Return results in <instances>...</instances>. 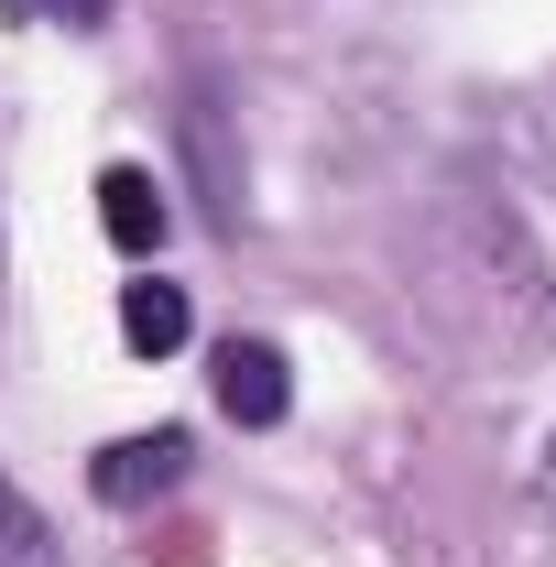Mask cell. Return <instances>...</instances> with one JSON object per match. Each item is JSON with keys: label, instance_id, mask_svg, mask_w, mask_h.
Returning <instances> with one entry per match:
<instances>
[{"label": "cell", "instance_id": "obj_1", "mask_svg": "<svg viewBox=\"0 0 556 567\" xmlns=\"http://www.w3.org/2000/svg\"><path fill=\"white\" fill-rule=\"evenodd\" d=\"M186 425H153V436H110L99 458H87V492L110 502V513H142V502H164L175 481H186Z\"/></svg>", "mask_w": 556, "mask_h": 567}, {"label": "cell", "instance_id": "obj_2", "mask_svg": "<svg viewBox=\"0 0 556 567\" xmlns=\"http://www.w3.org/2000/svg\"><path fill=\"white\" fill-rule=\"evenodd\" d=\"M284 404H295L284 350L274 339H229V350H218V415L229 425H284Z\"/></svg>", "mask_w": 556, "mask_h": 567}, {"label": "cell", "instance_id": "obj_3", "mask_svg": "<svg viewBox=\"0 0 556 567\" xmlns=\"http://www.w3.org/2000/svg\"><path fill=\"white\" fill-rule=\"evenodd\" d=\"M99 229H110L132 262H153L164 229H175V208H164V186H153L142 164H110V175H99Z\"/></svg>", "mask_w": 556, "mask_h": 567}, {"label": "cell", "instance_id": "obj_4", "mask_svg": "<svg viewBox=\"0 0 556 567\" xmlns=\"http://www.w3.org/2000/svg\"><path fill=\"white\" fill-rule=\"evenodd\" d=\"M186 328H197V306H186V284H121V339H132L142 360H164V350H186Z\"/></svg>", "mask_w": 556, "mask_h": 567}, {"label": "cell", "instance_id": "obj_5", "mask_svg": "<svg viewBox=\"0 0 556 567\" xmlns=\"http://www.w3.org/2000/svg\"><path fill=\"white\" fill-rule=\"evenodd\" d=\"M186 153H197V186H208L218 218H240V164H229V132H218V99L197 87L186 99Z\"/></svg>", "mask_w": 556, "mask_h": 567}, {"label": "cell", "instance_id": "obj_6", "mask_svg": "<svg viewBox=\"0 0 556 567\" xmlns=\"http://www.w3.org/2000/svg\"><path fill=\"white\" fill-rule=\"evenodd\" d=\"M0 567H66V557H55V524L11 492V481H0Z\"/></svg>", "mask_w": 556, "mask_h": 567}, {"label": "cell", "instance_id": "obj_7", "mask_svg": "<svg viewBox=\"0 0 556 567\" xmlns=\"http://www.w3.org/2000/svg\"><path fill=\"white\" fill-rule=\"evenodd\" d=\"M11 22H66V33H99L110 0H11Z\"/></svg>", "mask_w": 556, "mask_h": 567}]
</instances>
